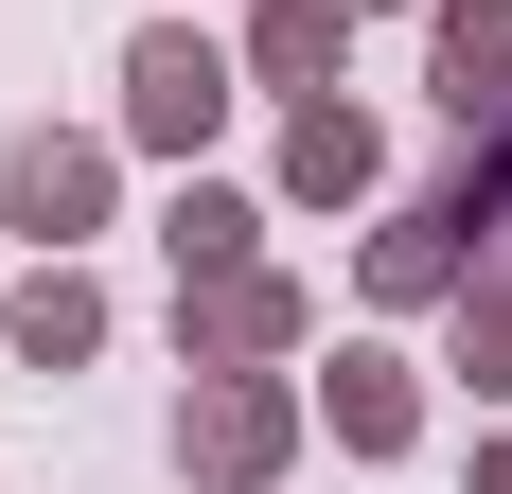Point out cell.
<instances>
[{
    "mask_svg": "<svg viewBox=\"0 0 512 494\" xmlns=\"http://www.w3.org/2000/svg\"><path fill=\"white\" fill-rule=\"evenodd\" d=\"M318 406H336V442H354V459H407V442H424L407 353H336V389H318Z\"/></svg>",
    "mask_w": 512,
    "mask_h": 494,
    "instance_id": "7",
    "label": "cell"
},
{
    "mask_svg": "<svg viewBox=\"0 0 512 494\" xmlns=\"http://www.w3.org/2000/svg\"><path fill=\"white\" fill-rule=\"evenodd\" d=\"M124 124H142L159 159H195L212 124H230V53H212V36H177V18H159V36L124 53Z\"/></svg>",
    "mask_w": 512,
    "mask_h": 494,
    "instance_id": "2",
    "label": "cell"
},
{
    "mask_svg": "<svg viewBox=\"0 0 512 494\" xmlns=\"http://www.w3.org/2000/svg\"><path fill=\"white\" fill-rule=\"evenodd\" d=\"M0 230H36V247L106 230V142H71V124H36V142H0Z\"/></svg>",
    "mask_w": 512,
    "mask_h": 494,
    "instance_id": "4",
    "label": "cell"
},
{
    "mask_svg": "<svg viewBox=\"0 0 512 494\" xmlns=\"http://www.w3.org/2000/svg\"><path fill=\"white\" fill-rule=\"evenodd\" d=\"M283 336H301V283H265V265H212V283H177V353H195V371H265Z\"/></svg>",
    "mask_w": 512,
    "mask_h": 494,
    "instance_id": "3",
    "label": "cell"
},
{
    "mask_svg": "<svg viewBox=\"0 0 512 494\" xmlns=\"http://www.w3.org/2000/svg\"><path fill=\"white\" fill-rule=\"evenodd\" d=\"M248 230H265V212H248V195H212V177H195L177 212H159V247H177V283H212V265H248Z\"/></svg>",
    "mask_w": 512,
    "mask_h": 494,
    "instance_id": "11",
    "label": "cell"
},
{
    "mask_svg": "<svg viewBox=\"0 0 512 494\" xmlns=\"http://www.w3.org/2000/svg\"><path fill=\"white\" fill-rule=\"evenodd\" d=\"M442 283H477V230H460V212H407V230L371 247V300H442Z\"/></svg>",
    "mask_w": 512,
    "mask_h": 494,
    "instance_id": "10",
    "label": "cell"
},
{
    "mask_svg": "<svg viewBox=\"0 0 512 494\" xmlns=\"http://www.w3.org/2000/svg\"><path fill=\"white\" fill-rule=\"evenodd\" d=\"M477 494H512V442H495V459H477Z\"/></svg>",
    "mask_w": 512,
    "mask_h": 494,
    "instance_id": "13",
    "label": "cell"
},
{
    "mask_svg": "<svg viewBox=\"0 0 512 494\" xmlns=\"http://www.w3.org/2000/svg\"><path fill=\"white\" fill-rule=\"evenodd\" d=\"M460 371H477V389H495V406H512V283H495V300H477V283H460Z\"/></svg>",
    "mask_w": 512,
    "mask_h": 494,
    "instance_id": "12",
    "label": "cell"
},
{
    "mask_svg": "<svg viewBox=\"0 0 512 494\" xmlns=\"http://www.w3.org/2000/svg\"><path fill=\"white\" fill-rule=\"evenodd\" d=\"M336 53H354V0H265V18H248V71H265V89H318Z\"/></svg>",
    "mask_w": 512,
    "mask_h": 494,
    "instance_id": "9",
    "label": "cell"
},
{
    "mask_svg": "<svg viewBox=\"0 0 512 494\" xmlns=\"http://www.w3.org/2000/svg\"><path fill=\"white\" fill-rule=\"evenodd\" d=\"M424 18H442V124L512 142V0H424Z\"/></svg>",
    "mask_w": 512,
    "mask_h": 494,
    "instance_id": "5",
    "label": "cell"
},
{
    "mask_svg": "<svg viewBox=\"0 0 512 494\" xmlns=\"http://www.w3.org/2000/svg\"><path fill=\"white\" fill-rule=\"evenodd\" d=\"M0 336L36 353V371H71V353H106V283H89V265H36V283L0 300Z\"/></svg>",
    "mask_w": 512,
    "mask_h": 494,
    "instance_id": "8",
    "label": "cell"
},
{
    "mask_svg": "<svg viewBox=\"0 0 512 494\" xmlns=\"http://www.w3.org/2000/svg\"><path fill=\"white\" fill-rule=\"evenodd\" d=\"M177 459H195L212 494H265V477H283V459H301V406L265 389V371H212V389L177 406Z\"/></svg>",
    "mask_w": 512,
    "mask_h": 494,
    "instance_id": "1",
    "label": "cell"
},
{
    "mask_svg": "<svg viewBox=\"0 0 512 494\" xmlns=\"http://www.w3.org/2000/svg\"><path fill=\"white\" fill-rule=\"evenodd\" d=\"M371 177H389V142H371L336 89H318L301 124H283V195H301V212H336V195H371Z\"/></svg>",
    "mask_w": 512,
    "mask_h": 494,
    "instance_id": "6",
    "label": "cell"
}]
</instances>
